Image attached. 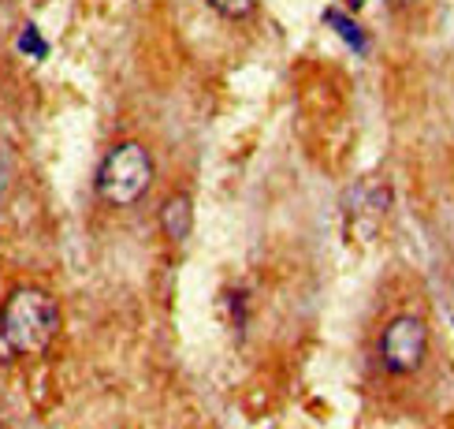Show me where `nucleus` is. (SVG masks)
I'll return each mask as SVG.
<instances>
[{"label":"nucleus","instance_id":"f03ea898","mask_svg":"<svg viewBox=\"0 0 454 429\" xmlns=\"http://www.w3.org/2000/svg\"><path fill=\"white\" fill-rule=\"evenodd\" d=\"M153 187V157L142 142H120L112 146L101 168H98V195L108 205H135L145 198V191Z\"/></svg>","mask_w":454,"mask_h":429},{"label":"nucleus","instance_id":"20e7f679","mask_svg":"<svg viewBox=\"0 0 454 429\" xmlns=\"http://www.w3.org/2000/svg\"><path fill=\"white\" fill-rule=\"evenodd\" d=\"M343 205H347V228H350L354 235L369 239L372 228H380V217L387 213L391 195H387V187H384V183L365 179V183H357L354 191L347 195Z\"/></svg>","mask_w":454,"mask_h":429},{"label":"nucleus","instance_id":"423d86ee","mask_svg":"<svg viewBox=\"0 0 454 429\" xmlns=\"http://www.w3.org/2000/svg\"><path fill=\"white\" fill-rule=\"evenodd\" d=\"M15 45H19V52H23V56H30V60H45V56H49V42H45L42 30H37L34 23H27L23 30H19Z\"/></svg>","mask_w":454,"mask_h":429},{"label":"nucleus","instance_id":"0eeeda50","mask_svg":"<svg viewBox=\"0 0 454 429\" xmlns=\"http://www.w3.org/2000/svg\"><path fill=\"white\" fill-rule=\"evenodd\" d=\"M328 23L339 30V37H343V42L347 45H354L357 52H362L365 49V34H362V27H357L354 23V19H343V15H339V12H328Z\"/></svg>","mask_w":454,"mask_h":429},{"label":"nucleus","instance_id":"1a4fd4ad","mask_svg":"<svg viewBox=\"0 0 454 429\" xmlns=\"http://www.w3.org/2000/svg\"><path fill=\"white\" fill-rule=\"evenodd\" d=\"M391 4H395V8H406V4H413V0H391Z\"/></svg>","mask_w":454,"mask_h":429},{"label":"nucleus","instance_id":"f257e3e1","mask_svg":"<svg viewBox=\"0 0 454 429\" xmlns=\"http://www.w3.org/2000/svg\"><path fill=\"white\" fill-rule=\"evenodd\" d=\"M60 332V306L45 288L23 284L0 306V336L15 354H42Z\"/></svg>","mask_w":454,"mask_h":429},{"label":"nucleus","instance_id":"6e6552de","mask_svg":"<svg viewBox=\"0 0 454 429\" xmlns=\"http://www.w3.org/2000/svg\"><path fill=\"white\" fill-rule=\"evenodd\" d=\"M209 4H213L223 19H246V15L257 8V0H209Z\"/></svg>","mask_w":454,"mask_h":429},{"label":"nucleus","instance_id":"39448f33","mask_svg":"<svg viewBox=\"0 0 454 429\" xmlns=\"http://www.w3.org/2000/svg\"><path fill=\"white\" fill-rule=\"evenodd\" d=\"M191 228H194V198L179 191L160 205V232L164 239L183 242V239H191Z\"/></svg>","mask_w":454,"mask_h":429},{"label":"nucleus","instance_id":"7ed1b4c3","mask_svg":"<svg viewBox=\"0 0 454 429\" xmlns=\"http://www.w3.org/2000/svg\"><path fill=\"white\" fill-rule=\"evenodd\" d=\"M428 354V325L418 314L391 317L380 332V362L387 373H413L421 369Z\"/></svg>","mask_w":454,"mask_h":429},{"label":"nucleus","instance_id":"9d476101","mask_svg":"<svg viewBox=\"0 0 454 429\" xmlns=\"http://www.w3.org/2000/svg\"><path fill=\"white\" fill-rule=\"evenodd\" d=\"M347 4H350V8H362V4H365V0H347Z\"/></svg>","mask_w":454,"mask_h":429}]
</instances>
